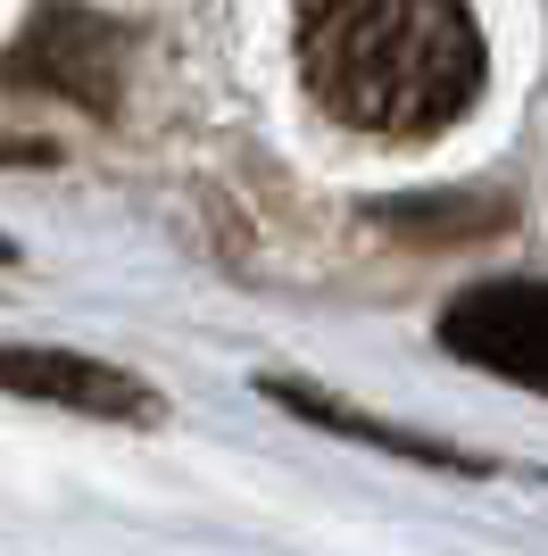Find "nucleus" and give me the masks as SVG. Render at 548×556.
I'll return each instance as SVG.
<instances>
[{"instance_id": "5", "label": "nucleus", "mask_w": 548, "mask_h": 556, "mask_svg": "<svg viewBox=\"0 0 548 556\" xmlns=\"http://www.w3.org/2000/svg\"><path fill=\"white\" fill-rule=\"evenodd\" d=\"M374 225L433 250V241H465V232H499L507 200H390V208H374Z\"/></svg>"}, {"instance_id": "2", "label": "nucleus", "mask_w": 548, "mask_h": 556, "mask_svg": "<svg viewBox=\"0 0 548 556\" xmlns=\"http://www.w3.org/2000/svg\"><path fill=\"white\" fill-rule=\"evenodd\" d=\"M0 84H9V92H50V100H75V109L109 116L116 109V25H100L91 9H42V17L9 42Z\"/></svg>"}, {"instance_id": "4", "label": "nucleus", "mask_w": 548, "mask_h": 556, "mask_svg": "<svg viewBox=\"0 0 548 556\" xmlns=\"http://www.w3.org/2000/svg\"><path fill=\"white\" fill-rule=\"evenodd\" d=\"M0 391L25 399H59V407H84V416H159V399L141 391L134 374L91 366V357H67V349H9L0 341Z\"/></svg>"}, {"instance_id": "1", "label": "nucleus", "mask_w": 548, "mask_h": 556, "mask_svg": "<svg viewBox=\"0 0 548 556\" xmlns=\"http://www.w3.org/2000/svg\"><path fill=\"white\" fill-rule=\"evenodd\" d=\"M299 75L349 134L433 141L482 92V34L465 0H308Z\"/></svg>"}, {"instance_id": "3", "label": "nucleus", "mask_w": 548, "mask_h": 556, "mask_svg": "<svg viewBox=\"0 0 548 556\" xmlns=\"http://www.w3.org/2000/svg\"><path fill=\"white\" fill-rule=\"evenodd\" d=\"M440 341L474 366L548 391V282H482L440 316Z\"/></svg>"}]
</instances>
